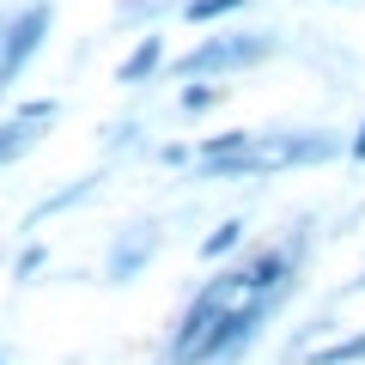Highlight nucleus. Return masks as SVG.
Instances as JSON below:
<instances>
[{
	"mask_svg": "<svg viewBox=\"0 0 365 365\" xmlns=\"http://www.w3.org/2000/svg\"><path fill=\"white\" fill-rule=\"evenodd\" d=\"M287 49V37L268 25H225L213 37H201L189 55H170L158 67V79H232V73H250V67H268L274 55Z\"/></svg>",
	"mask_w": 365,
	"mask_h": 365,
	"instance_id": "f257e3e1",
	"label": "nucleus"
},
{
	"mask_svg": "<svg viewBox=\"0 0 365 365\" xmlns=\"http://www.w3.org/2000/svg\"><path fill=\"white\" fill-rule=\"evenodd\" d=\"M262 165L268 177H287V170H323L335 158H347V128H256Z\"/></svg>",
	"mask_w": 365,
	"mask_h": 365,
	"instance_id": "f03ea898",
	"label": "nucleus"
},
{
	"mask_svg": "<svg viewBox=\"0 0 365 365\" xmlns=\"http://www.w3.org/2000/svg\"><path fill=\"white\" fill-rule=\"evenodd\" d=\"M49 31H55V0H25L19 13L0 19V98L31 73L43 49H49Z\"/></svg>",
	"mask_w": 365,
	"mask_h": 365,
	"instance_id": "7ed1b4c3",
	"label": "nucleus"
},
{
	"mask_svg": "<svg viewBox=\"0 0 365 365\" xmlns=\"http://www.w3.org/2000/svg\"><path fill=\"white\" fill-rule=\"evenodd\" d=\"M158 250H165V225L158 220H128L104 250V268H98L104 287H134V280L158 262Z\"/></svg>",
	"mask_w": 365,
	"mask_h": 365,
	"instance_id": "20e7f679",
	"label": "nucleus"
},
{
	"mask_svg": "<svg viewBox=\"0 0 365 365\" xmlns=\"http://www.w3.org/2000/svg\"><path fill=\"white\" fill-rule=\"evenodd\" d=\"M98 189H104V165H98V170H86V177H73V182H61L55 195L31 201V207H25V220H19V232H25V237H37V225H49V220H61V213L86 207V201L98 195Z\"/></svg>",
	"mask_w": 365,
	"mask_h": 365,
	"instance_id": "39448f33",
	"label": "nucleus"
},
{
	"mask_svg": "<svg viewBox=\"0 0 365 365\" xmlns=\"http://www.w3.org/2000/svg\"><path fill=\"white\" fill-rule=\"evenodd\" d=\"M165 61H170V49H165V31H140V37H134V49L116 61V86H128V91L153 86Z\"/></svg>",
	"mask_w": 365,
	"mask_h": 365,
	"instance_id": "423d86ee",
	"label": "nucleus"
},
{
	"mask_svg": "<svg viewBox=\"0 0 365 365\" xmlns=\"http://www.w3.org/2000/svg\"><path fill=\"white\" fill-rule=\"evenodd\" d=\"M244 244H250V225H244V213H232V220H220V225H213V232H207V237L195 244V256L220 268V262H232V256H237Z\"/></svg>",
	"mask_w": 365,
	"mask_h": 365,
	"instance_id": "0eeeda50",
	"label": "nucleus"
},
{
	"mask_svg": "<svg viewBox=\"0 0 365 365\" xmlns=\"http://www.w3.org/2000/svg\"><path fill=\"white\" fill-rule=\"evenodd\" d=\"M256 0H177V19L182 25H201V31H220L225 19H244Z\"/></svg>",
	"mask_w": 365,
	"mask_h": 365,
	"instance_id": "6e6552de",
	"label": "nucleus"
},
{
	"mask_svg": "<svg viewBox=\"0 0 365 365\" xmlns=\"http://www.w3.org/2000/svg\"><path fill=\"white\" fill-rule=\"evenodd\" d=\"M177 13V0H116L110 25L116 31H158V19Z\"/></svg>",
	"mask_w": 365,
	"mask_h": 365,
	"instance_id": "1a4fd4ad",
	"label": "nucleus"
},
{
	"mask_svg": "<svg viewBox=\"0 0 365 365\" xmlns=\"http://www.w3.org/2000/svg\"><path fill=\"white\" fill-rule=\"evenodd\" d=\"M225 98H232L225 79H182V86H177V110H182V116H207V110H220Z\"/></svg>",
	"mask_w": 365,
	"mask_h": 365,
	"instance_id": "9d476101",
	"label": "nucleus"
},
{
	"mask_svg": "<svg viewBox=\"0 0 365 365\" xmlns=\"http://www.w3.org/2000/svg\"><path fill=\"white\" fill-rule=\"evenodd\" d=\"M37 140H43V128H37V122H25V116H0V170H6V165H19V158H25Z\"/></svg>",
	"mask_w": 365,
	"mask_h": 365,
	"instance_id": "9b49d317",
	"label": "nucleus"
},
{
	"mask_svg": "<svg viewBox=\"0 0 365 365\" xmlns=\"http://www.w3.org/2000/svg\"><path fill=\"white\" fill-rule=\"evenodd\" d=\"M299 365H365V329L335 335V341H323V347H311Z\"/></svg>",
	"mask_w": 365,
	"mask_h": 365,
	"instance_id": "f8f14e48",
	"label": "nucleus"
},
{
	"mask_svg": "<svg viewBox=\"0 0 365 365\" xmlns=\"http://www.w3.org/2000/svg\"><path fill=\"white\" fill-rule=\"evenodd\" d=\"M134 146H146V122L140 116H122V122H110V128H104V153L110 158L134 153Z\"/></svg>",
	"mask_w": 365,
	"mask_h": 365,
	"instance_id": "ddd939ff",
	"label": "nucleus"
},
{
	"mask_svg": "<svg viewBox=\"0 0 365 365\" xmlns=\"http://www.w3.org/2000/svg\"><path fill=\"white\" fill-rule=\"evenodd\" d=\"M43 268H49V244L43 237H25V250L13 256V287H31Z\"/></svg>",
	"mask_w": 365,
	"mask_h": 365,
	"instance_id": "4468645a",
	"label": "nucleus"
},
{
	"mask_svg": "<svg viewBox=\"0 0 365 365\" xmlns=\"http://www.w3.org/2000/svg\"><path fill=\"white\" fill-rule=\"evenodd\" d=\"M13 116H25V122H37V128H49V122L61 116V98H31V104H19Z\"/></svg>",
	"mask_w": 365,
	"mask_h": 365,
	"instance_id": "2eb2a0df",
	"label": "nucleus"
},
{
	"mask_svg": "<svg viewBox=\"0 0 365 365\" xmlns=\"http://www.w3.org/2000/svg\"><path fill=\"white\" fill-rule=\"evenodd\" d=\"M153 158H158L165 170H182L189 158H195V140H165V146H153Z\"/></svg>",
	"mask_w": 365,
	"mask_h": 365,
	"instance_id": "dca6fc26",
	"label": "nucleus"
},
{
	"mask_svg": "<svg viewBox=\"0 0 365 365\" xmlns=\"http://www.w3.org/2000/svg\"><path fill=\"white\" fill-rule=\"evenodd\" d=\"M347 165H365V116L347 128Z\"/></svg>",
	"mask_w": 365,
	"mask_h": 365,
	"instance_id": "f3484780",
	"label": "nucleus"
},
{
	"mask_svg": "<svg viewBox=\"0 0 365 365\" xmlns=\"http://www.w3.org/2000/svg\"><path fill=\"white\" fill-rule=\"evenodd\" d=\"M341 299H365V268L353 274V287H341Z\"/></svg>",
	"mask_w": 365,
	"mask_h": 365,
	"instance_id": "a211bd4d",
	"label": "nucleus"
},
{
	"mask_svg": "<svg viewBox=\"0 0 365 365\" xmlns=\"http://www.w3.org/2000/svg\"><path fill=\"white\" fill-rule=\"evenodd\" d=\"M0 365H13V359H6V353H0Z\"/></svg>",
	"mask_w": 365,
	"mask_h": 365,
	"instance_id": "6ab92c4d",
	"label": "nucleus"
},
{
	"mask_svg": "<svg viewBox=\"0 0 365 365\" xmlns=\"http://www.w3.org/2000/svg\"><path fill=\"white\" fill-rule=\"evenodd\" d=\"M335 6H347V0H335Z\"/></svg>",
	"mask_w": 365,
	"mask_h": 365,
	"instance_id": "aec40b11",
	"label": "nucleus"
}]
</instances>
